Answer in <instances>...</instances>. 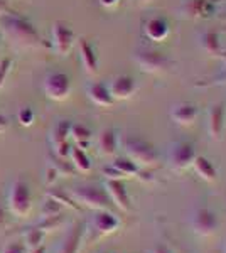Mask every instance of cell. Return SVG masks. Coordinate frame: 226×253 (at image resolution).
Masks as SVG:
<instances>
[{
	"label": "cell",
	"instance_id": "cell-6",
	"mask_svg": "<svg viewBox=\"0 0 226 253\" xmlns=\"http://www.w3.org/2000/svg\"><path fill=\"white\" fill-rule=\"evenodd\" d=\"M196 156V145L189 140H176L167 149V162L178 172L191 167Z\"/></svg>",
	"mask_w": 226,
	"mask_h": 253
},
{
	"label": "cell",
	"instance_id": "cell-18",
	"mask_svg": "<svg viewBox=\"0 0 226 253\" xmlns=\"http://www.w3.org/2000/svg\"><path fill=\"white\" fill-rule=\"evenodd\" d=\"M108 89L113 100H129L137 91V81L129 75H117L110 80Z\"/></svg>",
	"mask_w": 226,
	"mask_h": 253
},
{
	"label": "cell",
	"instance_id": "cell-26",
	"mask_svg": "<svg viewBox=\"0 0 226 253\" xmlns=\"http://www.w3.org/2000/svg\"><path fill=\"white\" fill-rule=\"evenodd\" d=\"M46 198L54 199V201L59 203L61 206H68V208H71V210H75V211H81V206L78 205L75 199L71 198V194H68L66 191H63V189H57V187H51V189H47Z\"/></svg>",
	"mask_w": 226,
	"mask_h": 253
},
{
	"label": "cell",
	"instance_id": "cell-46",
	"mask_svg": "<svg viewBox=\"0 0 226 253\" xmlns=\"http://www.w3.org/2000/svg\"><path fill=\"white\" fill-rule=\"evenodd\" d=\"M225 20H226V12H225Z\"/></svg>",
	"mask_w": 226,
	"mask_h": 253
},
{
	"label": "cell",
	"instance_id": "cell-5",
	"mask_svg": "<svg viewBox=\"0 0 226 253\" xmlns=\"http://www.w3.org/2000/svg\"><path fill=\"white\" fill-rule=\"evenodd\" d=\"M9 210L12 214H15L17 218H26L32 210V198H31V189H29L27 182L24 179H15L10 186L9 191Z\"/></svg>",
	"mask_w": 226,
	"mask_h": 253
},
{
	"label": "cell",
	"instance_id": "cell-30",
	"mask_svg": "<svg viewBox=\"0 0 226 253\" xmlns=\"http://www.w3.org/2000/svg\"><path fill=\"white\" fill-rule=\"evenodd\" d=\"M196 86L199 88H213V86H226V64L221 68V71H218L216 75H213L211 78L198 81Z\"/></svg>",
	"mask_w": 226,
	"mask_h": 253
},
{
	"label": "cell",
	"instance_id": "cell-1",
	"mask_svg": "<svg viewBox=\"0 0 226 253\" xmlns=\"http://www.w3.org/2000/svg\"><path fill=\"white\" fill-rule=\"evenodd\" d=\"M0 31L3 38L17 49H39L44 44L34 24L19 12L9 10L3 14L0 17Z\"/></svg>",
	"mask_w": 226,
	"mask_h": 253
},
{
	"label": "cell",
	"instance_id": "cell-15",
	"mask_svg": "<svg viewBox=\"0 0 226 253\" xmlns=\"http://www.w3.org/2000/svg\"><path fill=\"white\" fill-rule=\"evenodd\" d=\"M118 228H120V219H118V216L113 214L110 210H100V211H96V213L93 214L91 230L98 236H105V235L115 233Z\"/></svg>",
	"mask_w": 226,
	"mask_h": 253
},
{
	"label": "cell",
	"instance_id": "cell-17",
	"mask_svg": "<svg viewBox=\"0 0 226 253\" xmlns=\"http://www.w3.org/2000/svg\"><path fill=\"white\" fill-rule=\"evenodd\" d=\"M171 22L166 17H160V15L145 20V24H143V36L152 42H164L171 36Z\"/></svg>",
	"mask_w": 226,
	"mask_h": 253
},
{
	"label": "cell",
	"instance_id": "cell-35",
	"mask_svg": "<svg viewBox=\"0 0 226 253\" xmlns=\"http://www.w3.org/2000/svg\"><path fill=\"white\" fill-rule=\"evenodd\" d=\"M2 253H29V248L26 247V243L10 242L2 248Z\"/></svg>",
	"mask_w": 226,
	"mask_h": 253
},
{
	"label": "cell",
	"instance_id": "cell-4",
	"mask_svg": "<svg viewBox=\"0 0 226 253\" xmlns=\"http://www.w3.org/2000/svg\"><path fill=\"white\" fill-rule=\"evenodd\" d=\"M71 198L75 199L80 206H86L90 210L100 211V210H110L112 208V199L106 193L105 186L98 184H80L71 189Z\"/></svg>",
	"mask_w": 226,
	"mask_h": 253
},
{
	"label": "cell",
	"instance_id": "cell-20",
	"mask_svg": "<svg viewBox=\"0 0 226 253\" xmlns=\"http://www.w3.org/2000/svg\"><path fill=\"white\" fill-rule=\"evenodd\" d=\"M86 95L91 100V103H94L96 107H103V108H110L113 107L115 100L108 89V84L103 83V81H93V83H88L86 86Z\"/></svg>",
	"mask_w": 226,
	"mask_h": 253
},
{
	"label": "cell",
	"instance_id": "cell-45",
	"mask_svg": "<svg viewBox=\"0 0 226 253\" xmlns=\"http://www.w3.org/2000/svg\"><path fill=\"white\" fill-rule=\"evenodd\" d=\"M220 58L223 61V64H226V49H223V51L220 52Z\"/></svg>",
	"mask_w": 226,
	"mask_h": 253
},
{
	"label": "cell",
	"instance_id": "cell-2",
	"mask_svg": "<svg viewBox=\"0 0 226 253\" xmlns=\"http://www.w3.org/2000/svg\"><path fill=\"white\" fill-rule=\"evenodd\" d=\"M132 61L142 71L150 73V75H166V73H171L172 68L176 66L171 56L155 49L154 46H149V44H142V46L135 47L132 51Z\"/></svg>",
	"mask_w": 226,
	"mask_h": 253
},
{
	"label": "cell",
	"instance_id": "cell-10",
	"mask_svg": "<svg viewBox=\"0 0 226 253\" xmlns=\"http://www.w3.org/2000/svg\"><path fill=\"white\" fill-rule=\"evenodd\" d=\"M184 19H211L218 14V0H184L179 7Z\"/></svg>",
	"mask_w": 226,
	"mask_h": 253
},
{
	"label": "cell",
	"instance_id": "cell-39",
	"mask_svg": "<svg viewBox=\"0 0 226 253\" xmlns=\"http://www.w3.org/2000/svg\"><path fill=\"white\" fill-rule=\"evenodd\" d=\"M10 9H9V0H0V17L3 14H7Z\"/></svg>",
	"mask_w": 226,
	"mask_h": 253
},
{
	"label": "cell",
	"instance_id": "cell-19",
	"mask_svg": "<svg viewBox=\"0 0 226 253\" xmlns=\"http://www.w3.org/2000/svg\"><path fill=\"white\" fill-rule=\"evenodd\" d=\"M85 230H86L85 223L76 221L68 230V233L64 235L57 253H80L81 243H83V238H85Z\"/></svg>",
	"mask_w": 226,
	"mask_h": 253
},
{
	"label": "cell",
	"instance_id": "cell-40",
	"mask_svg": "<svg viewBox=\"0 0 226 253\" xmlns=\"http://www.w3.org/2000/svg\"><path fill=\"white\" fill-rule=\"evenodd\" d=\"M130 2H132V5L135 7H147L152 0H130Z\"/></svg>",
	"mask_w": 226,
	"mask_h": 253
},
{
	"label": "cell",
	"instance_id": "cell-3",
	"mask_svg": "<svg viewBox=\"0 0 226 253\" xmlns=\"http://www.w3.org/2000/svg\"><path fill=\"white\" fill-rule=\"evenodd\" d=\"M120 147H123L127 157L132 159V161L138 167H149L155 166L159 162V150L154 144H150L149 140L137 135H129L120 140Z\"/></svg>",
	"mask_w": 226,
	"mask_h": 253
},
{
	"label": "cell",
	"instance_id": "cell-43",
	"mask_svg": "<svg viewBox=\"0 0 226 253\" xmlns=\"http://www.w3.org/2000/svg\"><path fill=\"white\" fill-rule=\"evenodd\" d=\"M29 253H46V247H44V245H41V247H38V248H32Z\"/></svg>",
	"mask_w": 226,
	"mask_h": 253
},
{
	"label": "cell",
	"instance_id": "cell-24",
	"mask_svg": "<svg viewBox=\"0 0 226 253\" xmlns=\"http://www.w3.org/2000/svg\"><path fill=\"white\" fill-rule=\"evenodd\" d=\"M69 161L73 162L75 169L80 170V172H90L93 167L91 159L88 157L86 150L80 149V147H76V145H71V150H69Z\"/></svg>",
	"mask_w": 226,
	"mask_h": 253
},
{
	"label": "cell",
	"instance_id": "cell-38",
	"mask_svg": "<svg viewBox=\"0 0 226 253\" xmlns=\"http://www.w3.org/2000/svg\"><path fill=\"white\" fill-rule=\"evenodd\" d=\"M100 2L101 7H105V9H115V7L120 3V0H98Z\"/></svg>",
	"mask_w": 226,
	"mask_h": 253
},
{
	"label": "cell",
	"instance_id": "cell-25",
	"mask_svg": "<svg viewBox=\"0 0 226 253\" xmlns=\"http://www.w3.org/2000/svg\"><path fill=\"white\" fill-rule=\"evenodd\" d=\"M91 137H93V132L85 125H78V124H73L71 125V138L75 140L76 147L80 149H88L90 147V142H91Z\"/></svg>",
	"mask_w": 226,
	"mask_h": 253
},
{
	"label": "cell",
	"instance_id": "cell-16",
	"mask_svg": "<svg viewBox=\"0 0 226 253\" xmlns=\"http://www.w3.org/2000/svg\"><path fill=\"white\" fill-rule=\"evenodd\" d=\"M78 52H80V61L85 71L88 75H96L100 69V58H98V51L91 41L81 38L78 41Z\"/></svg>",
	"mask_w": 226,
	"mask_h": 253
},
{
	"label": "cell",
	"instance_id": "cell-23",
	"mask_svg": "<svg viewBox=\"0 0 226 253\" xmlns=\"http://www.w3.org/2000/svg\"><path fill=\"white\" fill-rule=\"evenodd\" d=\"M192 167H194L196 174L199 175L203 181L206 182H215L218 179V170L215 164H213L211 161H209L208 157L204 156H196L194 161H192Z\"/></svg>",
	"mask_w": 226,
	"mask_h": 253
},
{
	"label": "cell",
	"instance_id": "cell-12",
	"mask_svg": "<svg viewBox=\"0 0 226 253\" xmlns=\"http://www.w3.org/2000/svg\"><path fill=\"white\" fill-rule=\"evenodd\" d=\"M226 126V105L213 103L206 112V130L213 140H221Z\"/></svg>",
	"mask_w": 226,
	"mask_h": 253
},
{
	"label": "cell",
	"instance_id": "cell-14",
	"mask_svg": "<svg viewBox=\"0 0 226 253\" xmlns=\"http://www.w3.org/2000/svg\"><path fill=\"white\" fill-rule=\"evenodd\" d=\"M105 189L108 193L110 199L118 210L130 213L134 210L132 206V199H130L129 193H127V186L122 179H106L105 181Z\"/></svg>",
	"mask_w": 226,
	"mask_h": 253
},
{
	"label": "cell",
	"instance_id": "cell-32",
	"mask_svg": "<svg viewBox=\"0 0 226 253\" xmlns=\"http://www.w3.org/2000/svg\"><path fill=\"white\" fill-rule=\"evenodd\" d=\"M63 223H64V216H63V213H61V214H56V216H49V218H43V221H41L39 224H36V226L41 228V230L46 233V231L57 230Z\"/></svg>",
	"mask_w": 226,
	"mask_h": 253
},
{
	"label": "cell",
	"instance_id": "cell-47",
	"mask_svg": "<svg viewBox=\"0 0 226 253\" xmlns=\"http://www.w3.org/2000/svg\"><path fill=\"white\" fill-rule=\"evenodd\" d=\"M225 253H226V245H225Z\"/></svg>",
	"mask_w": 226,
	"mask_h": 253
},
{
	"label": "cell",
	"instance_id": "cell-21",
	"mask_svg": "<svg viewBox=\"0 0 226 253\" xmlns=\"http://www.w3.org/2000/svg\"><path fill=\"white\" fill-rule=\"evenodd\" d=\"M120 133L113 128H105L98 137V149H100L101 156L112 157L120 149Z\"/></svg>",
	"mask_w": 226,
	"mask_h": 253
},
{
	"label": "cell",
	"instance_id": "cell-13",
	"mask_svg": "<svg viewBox=\"0 0 226 253\" xmlns=\"http://www.w3.org/2000/svg\"><path fill=\"white\" fill-rule=\"evenodd\" d=\"M169 117L176 125L191 126L199 117V107L192 101H178L169 110Z\"/></svg>",
	"mask_w": 226,
	"mask_h": 253
},
{
	"label": "cell",
	"instance_id": "cell-27",
	"mask_svg": "<svg viewBox=\"0 0 226 253\" xmlns=\"http://www.w3.org/2000/svg\"><path fill=\"white\" fill-rule=\"evenodd\" d=\"M112 166L123 175V177H129V175H137L138 169H140V167L135 164L132 159H129L127 156L115 157L113 162H112Z\"/></svg>",
	"mask_w": 226,
	"mask_h": 253
},
{
	"label": "cell",
	"instance_id": "cell-36",
	"mask_svg": "<svg viewBox=\"0 0 226 253\" xmlns=\"http://www.w3.org/2000/svg\"><path fill=\"white\" fill-rule=\"evenodd\" d=\"M101 174L105 175L106 179H122L123 175L118 172L117 169H115V167L110 164V166H106V167H103V169H101Z\"/></svg>",
	"mask_w": 226,
	"mask_h": 253
},
{
	"label": "cell",
	"instance_id": "cell-34",
	"mask_svg": "<svg viewBox=\"0 0 226 253\" xmlns=\"http://www.w3.org/2000/svg\"><path fill=\"white\" fill-rule=\"evenodd\" d=\"M10 68H12L10 58L0 59V88H3V84H5L7 76H9V73H10Z\"/></svg>",
	"mask_w": 226,
	"mask_h": 253
},
{
	"label": "cell",
	"instance_id": "cell-11",
	"mask_svg": "<svg viewBox=\"0 0 226 253\" xmlns=\"http://www.w3.org/2000/svg\"><path fill=\"white\" fill-rule=\"evenodd\" d=\"M71 122L69 120H59L51 128V135H49V142H51L52 152L57 157H69V150H71Z\"/></svg>",
	"mask_w": 226,
	"mask_h": 253
},
{
	"label": "cell",
	"instance_id": "cell-41",
	"mask_svg": "<svg viewBox=\"0 0 226 253\" xmlns=\"http://www.w3.org/2000/svg\"><path fill=\"white\" fill-rule=\"evenodd\" d=\"M152 253H171V250L169 248H166L164 245H157V247L152 250Z\"/></svg>",
	"mask_w": 226,
	"mask_h": 253
},
{
	"label": "cell",
	"instance_id": "cell-42",
	"mask_svg": "<svg viewBox=\"0 0 226 253\" xmlns=\"http://www.w3.org/2000/svg\"><path fill=\"white\" fill-rule=\"evenodd\" d=\"M7 126H9V122H7V118L3 117V115H0V130H2V132H5Z\"/></svg>",
	"mask_w": 226,
	"mask_h": 253
},
{
	"label": "cell",
	"instance_id": "cell-31",
	"mask_svg": "<svg viewBox=\"0 0 226 253\" xmlns=\"http://www.w3.org/2000/svg\"><path fill=\"white\" fill-rule=\"evenodd\" d=\"M63 208L59 203H56L54 199L51 198H46V201L43 203V206H41V216L43 218H49V216H56V214H61L63 213Z\"/></svg>",
	"mask_w": 226,
	"mask_h": 253
},
{
	"label": "cell",
	"instance_id": "cell-33",
	"mask_svg": "<svg viewBox=\"0 0 226 253\" xmlns=\"http://www.w3.org/2000/svg\"><path fill=\"white\" fill-rule=\"evenodd\" d=\"M34 118H36L34 110H32L31 107H22L17 113V120L22 126H31L32 124H34Z\"/></svg>",
	"mask_w": 226,
	"mask_h": 253
},
{
	"label": "cell",
	"instance_id": "cell-29",
	"mask_svg": "<svg viewBox=\"0 0 226 253\" xmlns=\"http://www.w3.org/2000/svg\"><path fill=\"white\" fill-rule=\"evenodd\" d=\"M44 231L41 230V228L38 226H32V228H29V230L24 233V238H26V247L29 248V250H32V248H38L43 245V240H44Z\"/></svg>",
	"mask_w": 226,
	"mask_h": 253
},
{
	"label": "cell",
	"instance_id": "cell-37",
	"mask_svg": "<svg viewBox=\"0 0 226 253\" xmlns=\"http://www.w3.org/2000/svg\"><path fill=\"white\" fill-rule=\"evenodd\" d=\"M57 170L54 169V167H52L51 164H47V167H46V184L47 186H52L54 184V181L57 179Z\"/></svg>",
	"mask_w": 226,
	"mask_h": 253
},
{
	"label": "cell",
	"instance_id": "cell-7",
	"mask_svg": "<svg viewBox=\"0 0 226 253\" xmlns=\"http://www.w3.org/2000/svg\"><path fill=\"white\" fill-rule=\"evenodd\" d=\"M76 42V34L71 29V26L63 20H56L51 27V47L61 58H66L71 52L73 46Z\"/></svg>",
	"mask_w": 226,
	"mask_h": 253
},
{
	"label": "cell",
	"instance_id": "cell-9",
	"mask_svg": "<svg viewBox=\"0 0 226 253\" xmlns=\"http://www.w3.org/2000/svg\"><path fill=\"white\" fill-rule=\"evenodd\" d=\"M189 224L191 230L199 236H211L218 230V216L213 213L209 208H196L189 216Z\"/></svg>",
	"mask_w": 226,
	"mask_h": 253
},
{
	"label": "cell",
	"instance_id": "cell-48",
	"mask_svg": "<svg viewBox=\"0 0 226 253\" xmlns=\"http://www.w3.org/2000/svg\"><path fill=\"white\" fill-rule=\"evenodd\" d=\"M0 133H3V132H2V130H0Z\"/></svg>",
	"mask_w": 226,
	"mask_h": 253
},
{
	"label": "cell",
	"instance_id": "cell-22",
	"mask_svg": "<svg viewBox=\"0 0 226 253\" xmlns=\"http://www.w3.org/2000/svg\"><path fill=\"white\" fill-rule=\"evenodd\" d=\"M199 47L203 49L209 56H220V52L223 51L221 46V36L216 31H203L198 36Z\"/></svg>",
	"mask_w": 226,
	"mask_h": 253
},
{
	"label": "cell",
	"instance_id": "cell-44",
	"mask_svg": "<svg viewBox=\"0 0 226 253\" xmlns=\"http://www.w3.org/2000/svg\"><path fill=\"white\" fill-rule=\"evenodd\" d=\"M3 221H5V211H3V208L0 206V226L3 224Z\"/></svg>",
	"mask_w": 226,
	"mask_h": 253
},
{
	"label": "cell",
	"instance_id": "cell-8",
	"mask_svg": "<svg viewBox=\"0 0 226 253\" xmlns=\"http://www.w3.org/2000/svg\"><path fill=\"white\" fill-rule=\"evenodd\" d=\"M43 89L49 100L54 101H64L71 95V78L66 73L61 71H51L46 75L43 81Z\"/></svg>",
	"mask_w": 226,
	"mask_h": 253
},
{
	"label": "cell",
	"instance_id": "cell-28",
	"mask_svg": "<svg viewBox=\"0 0 226 253\" xmlns=\"http://www.w3.org/2000/svg\"><path fill=\"white\" fill-rule=\"evenodd\" d=\"M49 161H51L49 164L54 167L59 175H66V177L68 175H75L76 169H75V166H73V162L69 161V157H57L52 154Z\"/></svg>",
	"mask_w": 226,
	"mask_h": 253
}]
</instances>
